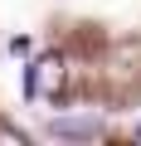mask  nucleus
I'll return each instance as SVG.
<instances>
[{"label": "nucleus", "mask_w": 141, "mask_h": 146, "mask_svg": "<svg viewBox=\"0 0 141 146\" xmlns=\"http://www.w3.org/2000/svg\"><path fill=\"white\" fill-rule=\"evenodd\" d=\"M0 141H10V146H24V131H15V127H0Z\"/></svg>", "instance_id": "obj_4"}, {"label": "nucleus", "mask_w": 141, "mask_h": 146, "mask_svg": "<svg viewBox=\"0 0 141 146\" xmlns=\"http://www.w3.org/2000/svg\"><path fill=\"white\" fill-rule=\"evenodd\" d=\"M97 131H102L97 117H58V122H49V136H63V141H83V136H97Z\"/></svg>", "instance_id": "obj_2"}, {"label": "nucleus", "mask_w": 141, "mask_h": 146, "mask_svg": "<svg viewBox=\"0 0 141 146\" xmlns=\"http://www.w3.org/2000/svg\"><path fill=\"white\" fill-rule=\"evenodd\" d=\"M29 98H58V88H63V58L58 54H39L34 63H29Z\"/></svg>", "instance_id": "obj_1"}, {"label": "nucleus", "mask_w": 141, "mask_h": 146, "mask_svg": "<svg viewBox=\"0 0 141 146\" xmlns=\"http://www.w3.org/2000/svg\"><path fill=\"white\" fill-rule=\"evenodd\" d=\"M136 136H141V127H136Z\"/></svg>", "instance_id": "obj_5"}, {"label": "nucleus", "mask_w": 141, "mask_h": 146, "mask_svg": "<svg viewBox=\"0 0 141 146\" xmlns=\"http://www.w3.org/2000/svg\"><path fill=\"white\" fill-rule=\"evenodd\" d=\"M29 49H34V44H29V34H15V39H10V54H15V58H24Z\"/></svg>", "instance_id": "obj_3"}]
</instances>
